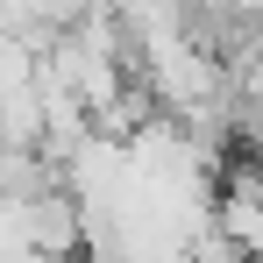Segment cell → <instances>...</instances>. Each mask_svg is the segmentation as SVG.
Here are the masks:
<instances>
[{"instance_id": "6da1fadb", "label": "cell", "mask_w": 263, "mask_h": 263, "mask_svg": "<svg viewBox=\"0 0 263 263\" xmlns=\"http://www.w3.org/2000/svg\"><path fill=\"white\" fill-rule=\"evenodd\" d=\"M0 263H57V256H50V249H36V242H14Z\"/></svg>"}]
</instances>
